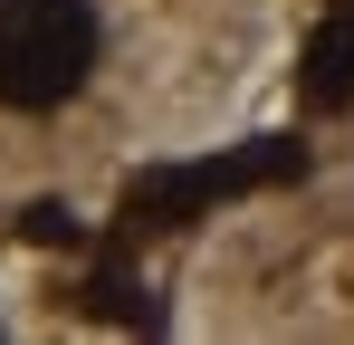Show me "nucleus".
<instances>
[{"label":"nucleus","instance_id":"nucleus-1","mask_svg":"<svg viewBox=\"0 0 354 345\" xmlns=\"http://www.w3.org/2000/svg\"><path fill=\"white\" fill-rule=\"evenodd\" d=\"M106 57L96 0H0V106L58 115Z\"/></svg>","mask_w":354,"mask_h":345},{"label":"nucleus","instance_id":"nucleus-2","mask_svg":"<svg viewBox=\"0 0 354 345\" xmlns=\"http://www.w3.org/2000/svg\"><path fill=\"white\" fill-rule=\"evenodd\" d=\"M19 230H29V240H77V211H67V202H29Z\"/></svg>","mask_w":354,"mask_h":345}]
</instances>
